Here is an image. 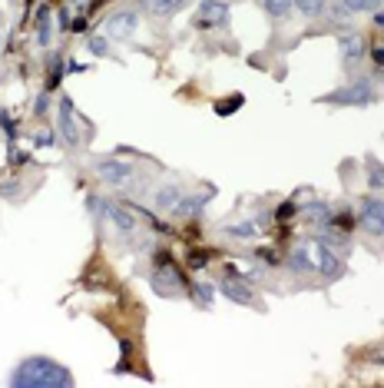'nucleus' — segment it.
Segmentation results:
<instances>
[{"instance_id":"nucleus-21","label":"nucleus","mask_w":384,"mask_h":388,"mask_svg":"<svg viewBox=\"0 0 384 388\" xmlns=\"http://www.w3.org/2000/svg\"><path fill=\"white\" fill-rule=\"evenodd\" d=\"M87 50L93 53V57H110V37H103V33L87 37Z\"/></svg>"},{"instance_id":"nucleus-3","label":"nucleus","mask_w":384,"mask_h":388,"mask_svg":"<svg viewBox=\"0 0 384 388\" xmlns=\"http://www.w3.org/2000/svg\"><path fill=\"white\" fill-rule=\"evenodd\" d=\"M375 100H378L375 83L368 77H358L351 83H345L341 90H335V93L321 97V103H331V107H371Z\"/></svg>"},{"instance_id":"nucleus-33","label":"nucleus","mask_w":384,"mask_h":388,"mask_svg":"<svg viewBox=\"0 0 384 388\" xmlns=\"http://www.w3.org/2000/svg\"><path fill=\"white\" fill-rule=\"evenodd\" d=\"M80 4H87V0H80Z\"/></svg>"},{"instance_id":"nucleus-22","label":"nucleus","mask_w":384,"mask_h":388,"mask_svg":"<svg viewBox=\"0 0 384 388\" xmlns=\"http://www.w3.org/2000/svg\"><path fill=\"white\" fill-rule=\"evenodd\" d=\"M368 189H384V166L368 159Z\"/></svg>"},{"instance_id":"nucleus-18","label":"nucleus","mask_w":384,"mask_h":388,"mask_svg":"<svg viewBox=\"0 0 384 388\" xmlns=\"http://www.w3.org/2000/svg\"><path fill=\"white\" fill-rule=\"evenodd\" d=\"M225 233L235 236V239H255V236H259V223H252V219H242V223L225 226Z\"/></svg>"},{"instance_id":"nucleus-30","label":"nucleus","mask_w":384,"mask_h":388,"mask_svg":"<svg viewBox=\"0 0 384 388\" xmlns=\"http://www.w3.org/2000/svg\"><path fill=\"white\" fill-rule=\"evenodd\" d=\"M371 57H375L378 67H384V50H381V47H375V53H371Z\"/></svg>"},{"instance_id":"nucleus-28","label":"nucleus","mask_w":384,"mask_h":388,"mask_svg":"<svg viewBox=\"0 0 384 388\" xmlns=\"http://www.w3.org/2000/svg\"><path fill=\"white\" fill-rule=\"evenodd\" d=\"M20 189V183H14V179H10V183H0V196H14Z\"/></svg>"},{"instance_id":"nucleus-15","label":"nucleus","mask_w":384,"mask_h":388,"mask_svg":"<svg viewBox=\"0 0 384 388\" xmlns=\"http://www.w3.org/2000/svg\"><path fill=\"white\" fill-rule=\"evenodd\" d=\"M189 299L196 302V305H202V309H209L212 299H215V285H209V282H192V285H189Z\"/></svg>"},{"instance_id":"nucleus-24","label":"nucleus","mask_w":384,"mask_h":388,"mask_svg":"<svg viewBox=\"0 0 384 388\" xmlns=\"http://www.w3.org/2000/svg\"><path fill=\"white\" fill-rule=\"evenodd\" d=\"M60 77H63V57H60V60H53V63H50V80H47V90H57Z\"/></svg>"},{"instance_id":"nucleus-27","label":"nucleus","mask_w":384,"mask_h":388,"mask_svg":"<svg viewBox=\"0 0 384 388\" xmlns=\"http://www.w3.org/2000/svg\"><path fill=\"white\" fill-rule=\"evenodd\" d=\"M33 113H37V117L47 113V93H37V100H33Z\"/></svg>"},{"instance_id":"nucleus-5","label":"nucleus","mask_w":384,"mask_h":388,"mask_svg":"<svg viewBox=\"0 0 384 388\" xmlns=\"http://www.w3.org/2000/svg\"><path fill=\"white\" fill-rule=\"evenodd\" d=\"M93 173L100 176V183L113 186V189H126V186L136 183V166L126 163V159H116V156H103V159H96Z\"/></svg>"},{"instance_id":"nucleus-19","label":"nucleus","mask_w":384,"mask_h":388,"mask_svg":"<svg viewBox=\"0 0 384 388\" xmlns=\"http://www.w3.org/2000/svg\"><path fill=\"white\" fill-rule=\"evenodd\" d=\"M262 7H265V14H269L272 20H285L288 14H292V0H262Z\"/></svg>"},{"instance_id":"nucleus-29","label":"nucleus","mask_w":384,"mask_h":388,"mask_svg":"<svg viewBox=\"0 0 384 388\" xmlns=\"http://www.w3.org/2000/svg\"><path fill=\"white\" fill-rule=\"evenodd\" d=\"M57 23H60V30L70 27V14H67V10H60V14H57Z\"/></svg>"},{"instance_id":"nucleus-14","label":"nucleus","mask_w":384,"mask_h":388,"mask_svg":"<svg viewBox=\"0 0 384 388\" xmlns=\"http://www.w3.org/2000/svg\"><path fill=\"white\" fill-rule=\"evenodd\" d=\"M179 199H183V189H179L176 183H163V186H156L153 206L159 209V213H176V206H179Z\"/></svg>"},{"instance_id":"nucleus-1","label":"nucleus","mask_w":384,"mask_h":388,"mask_svg":"<svg viewBox=\"0 0 384 388\" xmlns=\"http://www.w3.org/2000/svg\"><path fill=\"white\" fill-rule=\"evenodd\" d=\"M10 385L14 388H70L73 375L67 365L47 359V355H30L10 372Z\"/></svg>"},{"instance_id":"nucleus-7","label":"nucleus","mask_w":384,"mask_h":388,"mask_svg":"<svg viewBox=\"0 0 384 388\" xmlns=\"http://www.w3.org/2000/svg\"><path fill=\"white\" fill-rule=\"evenodd\" d=\"M358 226L365 229V236L381 239L384 236V199L365 196V199H361V209H358Z\"/></svg>"},{"instance_id":"nucleus-25","label":"nucleus","mask_w":384,"mask_h":388,"mask_svg":"<svg viewBox=\"0 0 384 388\" xmlns=\"http://www.w3.org/2000/svg\"><path fill=\"white\" fill-rule=\"evenodd\" d=\"M235 107H242V97H232V100H225V103H215V113H219V117H229V113H235Z\"/></svg>"},{"instance_id":"nucleus-9","label":"nucleus","mask_w":384,"mask_h":388,"mask_svg":"<svg viewBox=\"0 0 384 388\" xmlns=\"http://www.w3.org/2000/svg\"><path fill=\"white\" fill-rule=\"evenodd\" d=\"M139 30V14L136 10H116L113 17H106L103 23V33L116 43H123V40H133V33Z\"/></svg>"},{"instance_id":"nucleus-12","label":"nucleus","mask_w":384,"mask_h":388,"mask_svg":"<svg viewBox=\"0 0 384 388\" xmlns=\"http://www.w3.org/2000/svg\"><path fill=\"white\" fill-rule=\"evenodd\" d=\"M338 50H341V67L351 70L365 60V37L361 33H341L338 37Z\"/></svg>"},{"instance_id":"nucleus-26","label":"nucleus","mask_w":384,"mask_h":388,"mask_svg":"<svg viewBox=\"0 0 384 388\" xmlns=\"http://www.w3.org/2000/svg\"><path fill=\"white\" fill-rule=\"evenodd\" d=\"M53 143H57V140H53V133H47V130L33 136V146H37V150H47V146H53Z\"/></svg>"},{"instance_id":"nucleus-32","label":"nucleus","mask_w":384,"mask_h":388,"mask_svg":"<svg viewBox=\"0 0 384 388\" xmlns=\"http://www.w3.org/2000/svg\"><path fill=\"white\" fill-rule=\"evenodd\" d=\"M375 27H384V14H378V10H375Z\"/></svg>"},{"instance_id":"nucleus-4","label":"nucleus","mask_w":384,"mask_h":388,"mask_svg":"<svg viewBox=\"0 0 384 388\" xmlns=\"http://www.w3.org/2000/svg\"><path fill=\"white\" fill-rule=\"evenodd\" d=\"M57 127H60V140H63V146H70V150H77V146H83L90 140V127L87 123H80L77 110H73V100L70 97H60V107H57Z\"/></svg>"},{"instance_id":"nucleus-20","label":"nucleus","mask_w":384,"mask_h":388,"mask_svg":"<svg viewBox=\"0 0 384 388\" xmlns=\"http://www.w3.org/2000/svg\"><path fill=\"white\" fill-rule=\"evenodd\" d=\"M384 0H341V10L345 14H368V10H378Z\"/></svg>"},{"instance_id":"nucleus-11","label":"nucleus","mask_w":384,"mask_h":388,"mask_svg":"<svg viewBox=\"0 0 384 388\" xmlns=\"http://www.w3.org/2000/svg\"><path fill=\"white\" fill-rule=\"evenodd\" d=\"M212 196H215L212 186H206V189H199V193H183V199H179V206H176V216H179V219H196V216H202V209L209 206Z\"/></svg>"},{"instance_id":"nucleus-2","label":"nucleus","mask_w":384,"mask_h":388,"mask_svg":"<svg viewBox=\"0 0 384 388\" xmlns=\"http://www.w3.org/2000/svg\"><path fill=\"white\" fill-rule=\"evenodd\" d=\"M288 266H292V272H318L321 279H341L345 276V259L318 239H302L288 256Z\"/></svg>"},{"instance_id":"nucleus-16","label":"nucleus","mask_w":384,"mask_h":388,"mask_svg":"<svg viewBox=\"0 0 384 388\" xmlns=\"http://www.w3.org/2000/svg\"><path fill=\"white\" fill-rule=\"evenodd\" d=\"M50 40H53V27H50V10L40 7V10H37V43H40V47H50Z\"/></svg>"},{"instance_id":"nucleus-8","label":"nucleus","mask_w":384,"mask_h":388,"mask_svg":"<svg viewBox=\"0 0 384 388\" xmlns=\"http://www.w3.org/2000/svg\"><path fill=\"white\" fill-rule=\"evenodd\" d=\"M90 209H93V213H103V219H110L123 236H129V233L139 229V219H136L129 209H123V206L106 203V199H90Z\"/></svg>"},{"instance_id":"nucleus-10","label":"nucleus","mask_w":384,"mask_h":388,"mask_svg":"<svg viewBox=\"0 0 384 388\" xmlns=\"http://www.w3.org/2000/svg\"><path fill=\"white\" fill-rule=\"evenodd\" d=\"M229 23V4L225 0H202L196 10V27H225Z\"/></svg>"},{"instance_id":"nucleus-23","label":"nucleus","mask_w":384,"mask_h":388,"mask_svg":"<svg viewBox=\"0 0 384 388\" xmlns=\"http://www.w3.org/2000/svg\"><path fill=\"white\" fill-rule=\"evenodd\" d=\"M173 4L176 0H149V14H153V17H169V14H173Z\"/></svg>"},{"instance_id":"nucleus-13","label":"nucleus","mask_w":384,"mask_h":388,"mask_svg":"<svg viewBox=\"0 0 384 388\" xmlns=\"http://www.w3.org/2000/svg\"><path fill=\"white\" fill-rule=\"evenodd\" d=\"M215 289H219L229 302H235V305H252V302H255V292H252L245 282L235 279V276H222Z\"/></svg>"},{"instance_id":"nucleus-31","label":"nucleus","mask_w":384,"mask_h":388,"mask_svg":"<svg viewBox=\"0 0 384 388\" xmlns=\"http://www.w3.org/2000/svg\"><path fill=\"white\" fill-rule=\"evenodd\" d=\"M189 4H192V0H176V4H173V14H176V10H186Z\"/></svg>"},{"instance_id":"nucleus-17","label":"nucleus","mask_w":384,"mask_h":388,"mask_svg":"<svg viewBox=\"0 0 384 388\" xmlns=\"http://www.w3.org/2000/svg\"><path fill=\"white\" fill-rule=\"evenodd\" d=\"M292 7H295L302 17L315 20V17H321V14L328 10V4H325V0H292Z\"/></svg>"},{"instance_id":"nucleus-6","label":"nucleus","mask_w":384,"mask_h":388,"mask_svg":"<svg viewBox=\"0 0 384 388\" xmlns=\"http://www.w3.org/2000/svg\"><path fill=\"white\" fill-rule=\"evenodd\" d=\"M149 282H153L156 295H163V299H183L186 295V279L179 276V269H176L169 259L156 266L153 276H149Z\"/></svg>"}]
</instances>
